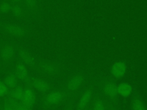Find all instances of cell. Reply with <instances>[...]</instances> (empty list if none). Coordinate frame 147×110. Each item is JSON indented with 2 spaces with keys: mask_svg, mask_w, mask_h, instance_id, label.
<instances>
[{
  "mask_svg": "<svg viewBox=\"0 0 147 110\" xmlns=\"http://www.w3.org/2000/svg\"><path fill=\"white\" fill-rule=\"evenodd\" d=\"M21 101L22 103L28 108L32 107L35 102V95L31 88L27 87L24 89L23 97Z\"/></svg>",
  "mask_w": 147,
  "mask_h": 110,
  "instance_id": "obj_1",
  "label": "cell"
},
{
  "mask_svg": "<svg viewBox=\"0 0 147 110\" xmlns=\"http://www.w3.org/2000/svg\"><path fill=\"white\" fill-rule=\"evenodd\" d=\"M126 71V65L123 61L115 62L111 66V73L115 78H121L124 76Z\"/></svg>",
  "mask_w": 147,
  "mask_h": 110,
  "instance_id": "obj_2",
  "label": "cell"
},
{
  "mask_svg": "<svg viewBox=\"0 0 147 110\" xmlns=\"http://www.w3.org/2000/svg\"><path fill=\"white\" fill-rule=\"evenodd\" d=\"M14 74L18 80L25 81L28 79V71L25 65L22 63H19L16 65Z\"/></svg>",
  "mask_w": 147,
  "mask_h": 110,
  "instance_id": "obj_3",
  "label": "cell"
},
{
  "mask_svg": "<svg viewBox=\"0 0 147 110\" xmlns=\"http://www.w3.org/2000/svg\"><path fill=\"white\" fill-rule=\"evenodd\" d=\"M30 83L35 89L41 92H45L49 89V85L48 82L42 79L34 78L30 81Z\"/></svg>",
  "mask_w": 147,
  "mask_h": 110,
  "instance_id": "obj_4",
  "label": "cell"
},
{
  "mask_svg": "<svg viewBox=\"0 0 147 110\" xmlns=\"http://www.w3.org/2000/svg\"><path fill=\"white\" fill-rule=\"evenodd\" d=\"M5 29L9 34L16 37H21L24 35L25 32L22 27L16 25H7L5 26Z\"/></svg>",
  "mask_w": 147,
  "mask_h": 110,
  "instance_id": "obj_5",
  "label": "cell"
},
{
  "mask_svg": "<svg viewBox=\"0 0 147 110\" xmlns=\"http://www.w3.org/2000/svg\"><path fill=\"white\" fill-rule=\"evenodd\" d=\"M63 98V95L59 91H53L49 93L45 98L46 101L49 104H56L60 103Z\"/></svg>",
  "mask_w": 147,
  "mask_h": 110,
  "instance_id": "obj_6",
  "label": "cell"
},
{
  "mask_svg": "<svg viewBox=\"0 0 147 110\" xmlns=\"http://www.w3.org/2000/svg\"><path fill=\"white\" fill-rule=\"evenodd\" d=\"M118 94L122 97H126L130 95L132 92V87L127 82H122L117 86Z\"/></svg>",
  "mask_w": 147,
  "mask_h": 110,
  "instance_id": "obj_7",
  "label": "cell"
},
{
  "mask_svg": "<svg viewBox=\"0 0 147 110\" xmlns=\"http://www.w3.org/2000/svg\"><path fill=\"white\" fill-rule=\"evenodd\" d=\"M83 77L80 75H76L73 77L68 83V89L71 91L76 90L82 84Z\"/></svg>",
  "mask_w": 147,
  "mask_h": 110,
  "instance_id": "obj_8",
  "label": "cell"
},
{
  "mask_svg": "<svg viewBox=\"0 0 147 110\" xmlns=\"http://www.w3.org/2000/svg\"><path fill=\"white\" fill-rule=\"evenodd\" d=\"M103 91L107 96L111 98L115 97L118 94L117 86L113 82H108L106 83L103 87Z\"/></svg>",
  "mask_w": 147,
  "mask_h": 110,
  "instance_id": "obj_9",
  "label": "cell"
},
{
  "mask_svg": "<svg viewBox=\"0 0 147 110\" xmlns=\"http://www.w3.org/2000/svg\"><path fill=\"white\" fill-rule=\"evenodd\" d=\"M20 57L22 62L29 66H33L35 64L36 61L33 56L26 50H22L20 52Z\"/></svg>",
  "mask_w": 147,
  "mask_h": 110,
  "instance_id": "obj_10",
  "label": "cell"
},
{
  "mask_svg": "<svg viewBox=\"0 0 147 110\" xmlns=\"http://www.w3.org/2000/svg\"><path fill=\"white\" fill-rule=\"evenodd\" d=\"M14 48L10 45H7L3 47L1 52V56L2 58L5 61L10 60L14 56Z\"/></svg>",
  "mask_w": 147,
  "mask_h": 110,
  "instance_id": "obj_11",
  "label": "cell"
},
{
  "mask_svg": "<svg viewBox=\"0 0 147 110\" xmlns=\"http://www.w3.org/2000/svg\"><path fill=\"white\" fill-rule=\"evenodd\" d=\"M3 82L8 88L13 89L18 85V79L14 74H9L5 78Z\"/></svg>",
  "mask_w": 147,
  "mask_h": 110,
  "instance_id": "obj_12",
  "label": "cell"
},
{
  "mask_svg": "<svg viewBox=\"0 0 147 110\" xmlns=\"http://www.w3.org/2000/svg\"><path fill=\"white\" fill-rule=\"evenodd\" d=\"M92 95V92L90 90L86 91L82 96L79 103H78V109L79 110L83 109L89 102Z\"/></svg>",
  "mask_w": 147,
  "mask_h": 110,
  "instance_id": "obj_13",
  "label": "cell"
},
{
  "mask_svg": "<svg viewBox=\"0 0 147 110\" xmlns=\"http://www.w3.org/2000/svg\"><path fill=\"white\" fill-rule=\"evenodd\" d=\"M12 91L11 92V97L15 100H20L21 101L23 97L24 91V89L20 85H17L14 88L12 89Z\"/></svg>",
  "mask_w": 147,
  "mask_h": 110,
  "instance_id": "obj_14",
  "label": "cell"
},
{
  "mask_svg": "<svg viewBox=\"0 0 147 110\" xmlns=\"http://www.w3.org/2000/svg\"><path fill=\"white\" fill-rule=\"evenodd\" d=\"M132 110H146V107L144 102L139 98L133 100L131 104Z\"/></svg>",
  "mask_w": 147,
  "mask_h": 110,
  "instance_id": "obj_15",
  "label": "cell"
},
{
  "mask_svg": "<svg viewBox=\"0 0 147 110\" xmlns=\"http://www.w3.org/2000/svg\"><path fill=\"white\" fill-rule=\"evenodd\" d=\"M41 69L45 72L49 74H53L56 72V67L51 63H44L41 65Z\"/></svg>",
  "mask_w": 147,
  "mask_h": 110,
  "instance_id": "obj_16",
  "label": "cell"
},
{
  "mask_svg": "<svg viewBox=\"0 0 147 110\" xmlns=\"http://www.w3.org/2000/svg\"><path fill=\"white\" fill-rule=\"evenodd\" d=\"M11 9V7L9 3L3 2L0 5V11L2 13H7Z\"/></svg>",
  "mask_w": 147,
  "mask_h": 110,
  "instance_id": "obj_17",
  "label": "cell"
},
{
  "mask_svg": "<svg viewBox=\"0 0 147 110\" xmlns=\"http://www.w3.org/2000/svg\"><path fill=\"white\" fill-rule=\"evenodd\" d=\"M11 10L13 14L16 17H20L22 15V9L19 5H14L11 7Z\"/></svg>",
  "mask_w": 147,
  "mask_h": 110,
  "instance_id": "obj_18",
  "label": "cell"
},
{
  "mask_svg": "<svg viewBox=\"0 0 147 110\" xmlns=\"http://www.w3.org/2000/svg\"><path fill=\"white\" fill-rule=\"evenodd\" d=\"M8 89L4 82L0 81V97L4 96L7 93Z\"/></svg>",
  "mask_w": 147,
  "mask_h": 110,
  "instance_id": "obj_19",
  "label": "cell"
},
{
  "mask_svg": "<svg viewBox=\"0 0 147 110\" xmlns=\"http://www.w3.org/2000/svg\"><path fill=\"white\" fill-rule=\"evenodd\" d=\"M93 110H104V105L103 102L100 100H96L94 104Z\"/></svg>",
  "mask_w": 147,
  "mask_h": 110,
  "instance_id": "obj_20",
  "label": "cell"
},
{
  "mask_svg": "<svg viewBox=\"0 0 147 110\" xmlns=\"http://www.w3.org/2000/svg\"><path fill=\"white\" fill-rule=\"evenodd\" d=\"M14 108L16 110H28V108L22 103H17Z\"/></svg>",
  "mask_w": 147,
  "mask_h": 110,
  "instance_id": "obj_21",
  "label": "cell"
},
{
  "mask_svg": "<svg viewBox=\"0 0 147 110\" xmlns=\"http://www.w3.org/2000/svg\"><path fill=\"white\" fill-rule=\"evenodd\" d=\"M25 2L26 4V5L30 8H32L34 7L35 5V1L34 0H25Z\"/></svg>",
  "mask_w": 147,
  "mask_h": 110,
  "instance_id": "obj_22",
  "label": "cell"
},
{
  "mask_svg": "<svg viewBox=\"0 0 147 110\" xmlns=\"http://www.w3.org/2000/svg\"><path fill=\"white\" fill-rule=\"evenodd\" d=\"M5 110H16L15 108H14L13 107H11L10 105H9L7 103H5V107H4Z\"/></svg>",
  "mask_w": 147,
  "mask_h": 110,
  "instance_id": "obj_23",
  "label": "cell"
},
{
  "mask_svg": "<svg viewBox=\"0 0 147 110\" xmlns=\"http://www.w3.org/2000/svg\"><path fill=\"white\" fill-rule=\"evenodd\" d=\"M11 1H13L14 3H18V2H20L21 1V0H11Z\"/></svg>",
  "mask_w": 147,
  "mask_h": 110,
  "instance_id": "obj_24",
  "label": "cell"
}]
</instances>
